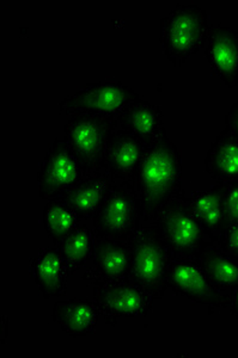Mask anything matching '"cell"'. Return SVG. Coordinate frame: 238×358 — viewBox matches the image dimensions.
Returning <instances> with one entry per match:
<instances>
[{
  "mask_svg": "<svg viewBox=\"0 0 238 358\" xmlns=\"http://www.w3.org/2000/svg\"><path fill=\"white\" fill-rule=\"evenodd\" d=\"M132 187L145 222L156 220L172 201L185 194L181 153L167 133L145 146Z\"/></svg>",
  "mask_w": 238,
  "mask_h": 358,
  "instance_id": "6da1fadb",
  "label": "cell"
},
{
  "mask_svg": "<svg viewBox=\"0 0 238 358\" xmlns=\"http://www.w3.org/2000/svg\"><path fill=\"white\" fill-rule=\"evenodd\" d=\"M130 280L148 292L155 300L164 297L169 288V268L172 252L160 229L153 222L139 227L130 241Z\"/></svg>",
  "mask_w": 238,
  "mask_h": 358,
  "instance_id": "7a4b0ae2",
  "label": "cell"
},
{
  "mask_svg": "<svg viewBox=\"0 0 238 358\" xmlns=\"http://www.w3.org/2000/svg\"><path fill=\"white\" fill-rule=\"evenodd\" d=\"M209 15L197 4H177L160 20V43L175 67L206 45L209 33Z\"/></svg>",
  "mask_w": 238,
  "mask_h": 358,
  "instance_id": "3957f363",
  "label": "cell"
},
{
  "mask_svg": "<svg viewBox=\"0 0 238 358\" xmlns=\"http://www.w3.org/2000/svg\"><path fill=\"white\" fill-rule=\"evenodd\" d=\"M152 222L160 229L173 258L197 259L207 246L212 245L205 228L189 206L186 194L172 201Z\"/></svg>",
  "mask_w": 238,
  "mask_h": 358,
  "instance_id": "277c9868",
  "label": "cell"
},
{
  "mask_svg": "<svg viewBox=\"0 0 238 358\" xmlns=\"http://www.w3.org/2000/svg\"><path fill=\"white\" fill-rule=\"evenodd\" d=\"M114 117L97 115H74L67 120L65 141L82 166L83 177L103 170L108 138Z\"/></svg>",
  "mask_w": 238,
  "mask_h": 358,
  "instance_id": "5b68a950",
  "label": "cell"
},
{
  "mask_svg": "<svg viewBox=\"0 0 238 358\" xmlns=\"http://www.w3.org/2000/svg\"><path fill=\"white\" fill-rule=\"evenodd\" d=\"M139 203L133 187L113 184L94 215V229L99 239L130 241L139 229Z\"/></svg>",
  "mask_w": 238,
  "mask_h": 358,
  "instance_id": "8992f818",
  "label": "cell"
},
{
  "mask_svg": "<svg viewBox=\"0 0 238 358\" xmlns=\"http://www.w3.org/2000/svg\"><path fill=\"white\" fill-rule=\"evenodd\" d=\"M139 98L134 90L121 82L104 80L83 86L60 103V111L74 115H97L115 117Z\"/></svg>",
  "mask_w": 238,
  "mask_h": 358,
  "instance_id": "52a82bcc",
  "label": "cell"
},
{
  "mask_svg": "<svg viewBox=\"0 0 238 358\" xmlns=\"http://www.w3.org/2000/svg\"><path fill=\"white\" fill-rule=\"evenodd\" d=\"M83 178L82 166L65 138H55L37 172V194L42 200H54Z\"/></svg>",
  "mask_w": 238,
  "mask_h": 358,
  "instance_id": "ba28073f",
  "label": "cell"
},
{
  "mask_svg": "<svg viewBox=\"0 0 238 358\" xmlns=\"http://www.w3.org/2000/svg\"><path fill=\"white\" fill-rule=\"evenodd\" d=\"M169 288L176 296L207 306L227 308L229 297L218 289L200 263L192 258H173L169 268Z\"/></svg>",
  "mask_w": 238,
  "mask_h": 358,
  "instance_id": "9c48e42d",
  "label": "cell"
},
{
  "mask_svg": "<svg viewBox=\"0 0 238 358\" xmlns=\"http://www.w3.org/2000/svg\"><path fill=\"white\" fill-rule=\"evenodd\" d=\"M153 297L141 287L126 278L107 285H94V301L107 320L118 317H146L153 306Z\"/></svg>",
  "mask_w": 238,
  "mask_h": 358,
  "instance_id": "30bf717a",
  "label": "cell"
},
{
  "mask_svg": "<svg viewBox=\"0 0 238 358\" xmlns=\"http://www.w3.org/2000/svg\"><path fill=\"white\" fill-rule=\"evenodd\" d=\"M145 146L136 135L114 123L103 162V170L114 184L132 185L144 155Z\"/></svg>",
  "mask_w": 238,
  "mask_h": 358,
  "instance_id": "8fae6325",
  "label": "cell"
},
{
  "mask_svg": "<svg viewBox=\"0 0 238 358\" xmlns=\"http://www.w3.org/2000/svg\"><path fill=\"white\" fill-rule=\"evenodd\" d=\"M131 246L128 241L97 239L92 257L84 266V281L94 285L122 281L130 277Z\"/></svg>",
  "mask_w": 238,
  "mask_h": 358,
  "instance_id": "7c38bea8",
  "label": "cell"
},
{
  "mask_svg": "<svg viewBox=\"0 0 238 358\" xmlns=\"http://www.w3.org/2000/svg\"><path fill=\"white\" fill-rule=\"evenodd\" d=\"M205 55L214 76L234 89L238 85V31L229 25L209 28Z\"/></svg>",
  "mask_w": 238,
  "mask_h": 358,
  "instance_id": "4fadbf2b",
  "label": "cell"
},
{
  "mask_svg": "<svg viewBox=\"0 0 238 358\" xmlns=\"http://www.w3.org/2000/svg\"><path fill=\"white\" fill-rule=\"evenodd\" d=\"M29 273L45 300L62 296L72 276L70 266L57 246L40 248L30 258Z\"/></svg>",
  "mask_w": 238,
  "mask_h": 358,
  "instance_id": "5bb4252c",
  "label": "cell"
},
{
  "mask_svg": "<svg viewBox=\"0 0 238 358\" xmlns=\"http://www.w3.org/2000/svg\"><path fill=\"white\" fill-rule=\"evenodd\" d=\"M114 123L122 127L145 145L165 134L164 115L160 106L136 98L114 117Z\"/></svg>",
  "mask_w": 238,
  "mask_h": 358,
  "instance_id": "9a60e30c",
  "label": "cell"
},
{
  "mask_svg": "<svg viewBox=\"0 0 238 358\" xmlns=\"http://www.w3.org/2000/svg\"><path fill=\"white\" fill-rule=\"evenodd\" d=\"M99 307L94 300L72 297L53 306V322L70 337H88L94 334L99 320Z\"/></svg>",
  "mask_w": 238,
  "mask_h": 358,
  "instance_id": "2e32d148",
  "label": "cell"
},
{
  "mask_svg": "<svg viewBox=\"0 0 238 358\" xmlns=\"http://www.w3.org/2000/svg\"><path fill=\"white\" fill-rule=\"evenodd\" d=\"M113 184L114 182L107 172L101 170L92 175L84 176L78 183L62 196V199L74 208L80 219L94 217Z\"/></svg>",
  "mask_w": 238,
  "mask_h": 358,
  "instance_id": "e0dca14e",
  "label": "cell"
},
{
  "mask_svg": "<svg viewBox=\"0 0 238 358\" xmlns=\"http://www.w3.org/2000/svg\"><path fill=\"white\" fill-rule=\"evenodd\" d=\"M205 170L218 183L238 180V138L226 129L211 143Z\"/></svg>",
  "mask_w": 238,
  "mask_h": 358,
  "instance_id": "ac0fdd59",
  "label": "cell"
},
{
  "mask_svg": "<svg viewBox=\"0 0 238 358\" xmlns=\"http://www.w3.org/2000/svg\"><path fill=\"white\" fill-rule=\"evenodd\" d=\"M211 281L225 296H230L231 292L238 287V258L216 244L209 245L197 257Z\"/></svg>",
  "mask_w": 238,
  "mask_h": 358,
  "instance_id": "d6986e66",
  "label": "cell"
},
{
  "mask_svg": "<svg viewBox=\"0 0 238 358\" xmlns=\"http://www.w3.org/2000/svg\"><path fill=\"white\" fill-rule=\"evenodd\" d=\"M189 206L194 214L205 228L207 236L212 244H217L220 239L224 227V215H223L222 199L220 192L216 184L209 190H199L188 197Z\"/></svg>",
  "mask_w": 238,
  "mask_h": 358,
  "instance_id": "ffe728a7",
  "label": "cell"
},
{
  "mask_svg": "<svg viewBox=\"0 0 238 358\" xmlns=\"http://www.w3.org/2000/svg\"><path fill=\"white\" fill-rule=\"evenodd\" d=\"M97 239L99 238L94 228L87 224H78L58 245H55L70 266L72 275L84 268L90 261Z\"/></svg>",
  "mask_w": 238,
  "mask_h": 358,
  "instance_id": "44dd1931",
  "label": "cell"
},
{
  "mask_svg": "<svg viewBox=\"0 0 238 358\" xmlns=\"http://www.w3.org/2000/svg\"><path fill=\"white\" fill-rule=\"evenodd\" d=\"M42 219L46 233L54 245H58L82 220L74 208L62 197L48 201Z\"/></svg>",
  "mask_w": 238,
  "mask_h": 358,
  "instance_id": "7402d4cb",
  "label": "cell"
},
{
  "mask_svg": "<svg viewBox=\"0 0 238 358\" xmlns=\"http://www.w3.org/2000/svg\"><path fill=\"white\" fill-rule=\"evenodd\" d=\"M222 199L224 227L238 222V180L217 184Z\"/></svg>",
  "mask_w": 238,
  "mask_h": 358,
  "instance_id": "603a6c76",
  "label": "cell"
},
{
  "mask_svg": "<svg viewBox=\"0 0 238 358\" xmlns=\"http://www.w3.org/2000/svg\"><path fill=\"white\" fill-rule=\"evenodd\" d=\"M217 246L238 258V222L225 228L220 239L218 241Z\"/></svg>",
  "mask_w": 238,
  "mask_h": 358,
  "instance_id": "cb8c5ba5",
  "label": "cell"
},
{
  "mask_svg": "<svg viewBox=\"0 0 238 358\" xmlns=\"http://www.w3.org/2000/svg\"><path fill=\"white\" fill-rule=\"evenodd\" d=\"M224 129L234 135V138H238V102L234 103L229 111L226 113Z\"/></svg>",
  "mask_w": 238,
  "mask_h": 358,
  "instance_id": "d4e9b609",
  "label": "cell"
},
{
  "mask_svg": "<svg viewBox=\"0 0 238 358\" xmlns=\"http://www.w3.org/2000/svg\"><path fill=\"white\" fill-rule=\"evenodd\" d=\"M227 310H230L231 315L238 319V287L232 290L229 296V306Z\"/></svg>",
  "mask_w": 238,
  "mask_h": 358,
  "instance_id": "484cf974",
  "label": "cell"
},
{
  "mask_svg": "<svg viewBox=\"0 0 238 358\" xmlns=\"http://www.w3.org/2000/svg\"><path fill=\"white\" fill-rule=\"evenodd\" d=\"M3 337H1V344H5V341H6V336H8V329H6V325H8V322H6V315H3Z\"/></svg>",
  "mask_w": 238,
  "mask_h": 358,
  "instance_id": "4316f807",
  "label": "cell"
}]
</instances>
